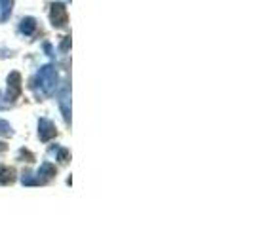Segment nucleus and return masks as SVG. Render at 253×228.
Masks as SVG:
<instances>
[{"label":"nucleus","mask_w":253,"mask_h":228,"mask_svg":"<svg viewBox=\"0 0 253 228\" xmlns=\"http://www.w3.org/2000/svg\"><path fill=\"white\" fill-rule=\"evenodd\" d=\"M35 27H36L35 19H31V18L23 19V23H21V31H23L25 35H31V33L35 31Z\"/></svg>","instance_id":"4"},{"label":"nucleus","mask_w":253,"mask_h":228,"mask_svg":"<svg viewBox=\"0 0 253 228\" xmlns=\"http://www.w3.org/2000/svg\"><path fill=\"white\" fill-rule=\"evenodd\" d=\"M12 12V0H0V21H6Z\"/></svg>","instance_id":"3"},{"label":"nucleus","mask_w":253,"mask_h":228,"mask_svg":"<svg viewBox=\"0 0 253 228\" xmlns=\"http://www.w3.org/2000/svg\"><path fill=\"white\" fill-rule=\"evenodd\" d=\"M52 21L57 27H63L67 23V10L63 4H54L52 6Z\"/></svg>","instance_id":"2"},{"label":"nucleus","mask_w":253,"mask_h":228,"mask_svg":"<svg viewBox=\"0 0 253 228\" xmlns=\"http://www.w3.org/2000/svg\"><path fill=\"white\" fill-rule=\"evenodd\" d=\"M38 80L42 82V86L46 88V91H52L55 84V70L52 67H44L38 74Z\"/></svg>","instance_id":"1"}]
</instances>
